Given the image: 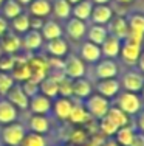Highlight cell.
I'll return each instance as SVG.
<instances>
[{"label": "cell", "mask_w": 144, "mask_h": 146, "mask_svg": "<svg viewBox=\"0 0 144 146\" xmlns=\"http://www.w3.org/2000/svg\"><path fill=\"white\" fill-rule=\"evenodd\" d=\"M84 107L90 117L99 120L107 115L108 109H110V101H108V98H104L99 93H91L90 96L84 100Z\"/></svg>", "instance_id": "1"}, {"label": "cell", "mask_w": 144, "mask_h": 146, "mask_svg": "<svg viewBox=\"0 0 144 146\" xmlns=\"http://www.w3.org/2000/svg\"><path fill=\"white\" fill-rule=\"evenodd\" d=\"M25 134H26V127L22 123L12 121V123L3 124L0 137H2V141L6 146H20Z\"/></svg>", "instance_id": "2"}, {"label": "cell", "mask_w": 144, "mask_h": 146, "mask_svg": "<svg viewBox=\"0 0 144 146\" xmlns=\"http://www.w3.org/2000/svg\"><path fill=\"white\" fill-rule=\"evenodd\" d=\"M116 107H119L126 115L135 117L136 113L143 109V101H141V98H139L136 93L122 92V93H118V98H116Z\"/></svg>", "instance_id": "3"}, {"label": "cell", "mask_w": 144, "mask_h": 146, "mask_svg": "<svg viewBox=\"0 0 144 146\" xmlns=\"http://www.w3.org/2000/svg\"><path fill=\"white\" fill-rule=\"evenodd\" d=\"M62 73L70 79H78V78H85V64L84 61L76 56V54H68L67 59L64 61Z\"/></svg>", "instance_id": "4"}, {"label": "cell", "mask_w": 144, "mask_h": 146, "mask_svg": "<svg viewBox=\"0 0 144 146\" xmlns=\"http://www.w3.org/2000/svg\"><path fill=\"white\" fill-rule=\"evenodd\" d=\"M28 67H30V78L34 79L36 82H40L43 78H47L50 75V65H48L45 58H39V56H33L28 58Z\"/></svg>", "instance_id": "5"}, {"label": "cell", "mask_w": 144, "mask_h": 146, "mask_svg": "<svg viewBox=\"0 0 144 146\" xmlns=\"http://www.w3.org/2000/svg\"><path fill=\"white\" fill-rule=\"evenodd\" d=\"M121 86L126 89V92H132V93L141 92V89L144 86V75L139 70L126 72L121 79Z\"/></svg>", "instance_id": "6"}, {"label": "cell", "mask_w": 144, "mask_h": 146, "mask_svg": "<svg viewBox=\"0 0 144 146\" xmlns=\"http://www.w3.org/2000/svg\"><path fill=\"white\" fill-rule=\"evenodd\" d=\"M139 54H141V44H135V42H130V40H122L119 56L122 58L124 64L130 65V67L136 65Z\"/></svg>", "instance_id": "7"}, {"label": "cell", "mask_w": 144, "mask_h": 146, "mask_svg": "<svg viewBox=\"0 0 144 146\" xmlns=\"http://www.w3.org/2000/svg\"><path fill=\"white\" fill-rule=\"evenodd\" d=\"M30 109H31L33 115H48L53 109V101L51 98L42 95V93H37L33 98H30Z\"/></svg>", "instance_id": "8"}, {"label": "cell", "mask_w": 144, "mask_h": 146, "mask_svg": "<svg viewBox=\"0 0 144 146\" xmlns=\"http://www.w3.org/2000/svg\"><path fill=\"white\" fill-rule=\"evenodd\" d=\"M107 28V33L108 36H113V37H118L119 40H124L126 36L129 33V25H127V19L122 16H116V17H112L110 22H108V27Z\"/></svg>", "instance_id": "9"}, {"label": "cell", "mask_w": 144, "mask_h": 146, "mask_svg": "<svg viewBox=\"0 0 144 146\" xmlns=\"http://www.w3.org/2000/svg\"><path fill=\"white\" fill-rule=\"evenodd\" d=\"M119 72V67L113 59H102V61L96 62L95 73L98 79H108V78H116Z\"/></svg>", "instance_id": "10"}, {"label": "cell", "mask_w": 144, "mask_h": 146, "mask_svg": "<svg viewBox=\"0 0 144 146\" xmlns=\"http://www.w3.org/2000/svg\"><path fill=\"white\" fill-rule=\"evenodd\" d=\"M121 90V82L116 78H108V79H99L96 82V92L102 95L104 98H113L116 96Z\"/></svg>", "instance_id": "11"}, {"label": "cell", "mask_w": 144, "mask_h": 146, "mask_svg": "<svg viewBox=\"0 0 144 146\" xmlns=\"http://www.w3.org/2000/svg\"><path fill=\"white\" fill-rule=\"evenodd\" d=\"M6 100L11 104H14L17 109H20V110H26L30 106V98L25 95L20 84H14L9 89V92L6 93Z\"/></svg>", "instance_id": "12"}, {"label": "cell", "mask_w": 144, "mask_h": 146, "mask_svg": "<svg viewBox=\"0 0 144 146\" xmlns=\"http://www.w3.org/2000/svg\"><path fill=\"white\" fill-rule=\"evenodd\" d=\"M0 47H2L5 54H17L22 50V39L16 33H8L6 31L0 37Z\"/></svg>", "instance_id": "13"}, {"label": "cell", "mask_w": 144, "mask_h": 146, "mask_svg": "<svg viewBox=\"0 0 144 146\" xmlns=\"http://www.w3.org/2000/svg\"><path fill=\"white\" fill-rule=\"evenodd\" d=\"M16 56V62H14V67L11 70V75L14 78V81H19V82H23L26 79H30L31 73H30V67H28V58L25 56Z\"/></svg>", "instance_id": "14"}, {"label": "cell", "mask_w": 144, "mask_h": 146, "mask_svg": "<svg viewBox=\"0 0 144 146\" xmlns=\"http://www.w3.org/2000/svg\"><path fill=\"white\" fill-rule=\"evenodd\" d=\"M67 34L74 40H81L87 33V25L84 20H79L76 17H68L67 19V25H65Z\"/></svg>", "instance_id": "15"}, {"label": "cell", "mask_w": 144, "mask_h": 146, "mask_svg": "<svg viewBox=\"0 0 144 146\" xmlns=\"http://www.w3.org/2000/svg\"><path fill=\"white\" fill-rule=\"evenodd\" d=\"M121 45H122V40H119L118 37L107 36V37H105V40L99 45V47H101V53L104 54L107 59H115V58L119 56Z\"/></svg>", "instance_id": "16"}, {"label": "cell", "mask_w": 144, "mask_h": 146, "mask_svg": "<svg viewBox=\"0 0 144 146\" xmlns=\"http://www.w3.org/2000/svg\"><path fill=\"white\" fill-rule=\"evenodd\" d=\"M102 53H101V47L96 45L93 42H84L81 45V59L90 64H96L98 61H101Z\"/></svg>", "instance_id": "17"}, {"label": "cell", "mask_w": 144, "mask_h": 146, "mask_svg": "<svg viewBox=\"0 0 144 146\" xmlns=\"http://www.w3.org/2000/svg\"><path fill=\"white\" fill-rule=\"evenodd\" d=\"M43 42V37L40 34V31L37 30H28L23 34L22 39V48L26 51H36L40 48V45Z\"/></svg>", "instance_id": "18"}, {"label": "cell", "mask_w": 144, "mask_h": 146, "mask_svg": "<svg viewBox=\"0 0 144 146\" xmlns=\"http://www.w3.org/2000/svg\"><path fill=\"white\" fill-rule=\"evenodd\" d=\"M19 110L14 104H11L8 100H0V124H8L12 121H17Z\"/></svg>", "instance_id": "19"}, {"label": "cell", "mask_w": 144, "mask_h": 146, "mask_svg": "<svg viewBox=\"0 0 144 146\" xmlns=\"http://www.w3.org/2000/svg\"><path fill=\"white\" fill-rule=\"evenodd\" d=\"M39 92L48 98H56L59 96V81L53 75H48L39 82Z\"/></svg>", "instance_id": "20"}, {"label": "cell", "mask_w": 144, "mask_h": 146, "mask_svg": "<svg viewBox=\"0 0 144 146\" xmlns=\"http://www.w3.org/2000/svg\"><path fill=\"white\" fill-rule=\"evenodd\" d=\"M74 103L71 101L70 98H64V96H59V98L54 100V104H53V109H54V113L59 120H68L71 113V109H73Z\"/></svg>", "instance_id": "21"}, {"label": "cell", "mask_w": 144, "mask_h": 146, "mask_svg": "<svg viewBox=\"0 0 144 146\" xmlns=\"http://www.w3.org/2000/svg\"><path fill=\"white\" fill-rule=\"evenodd\" d=\"M90 17H91V20H93V23L105 25V23L110 22V19L113 17V11L108 5H93Z\"/></svg>", "instance_id": "22"}, {"label": "cell", "mask_w": 144, "mask_h": 146, "mask_svg": "<svg viewBox=\"0 0 144 146\" xmlns=\"http://www.w3.org/2000/svg\"><path fill=\"white\" fill-rule=\"evenodd\" d=\"M68 50H70V47H68V42L64 37L48 40L47 44V51L51 56H56V58H64L65 54H68Z\"/></svg>", "instance_id": "23"}, {"label": "cell", "mask_w": 144, "mask_h": 146, "mask_svg": "<svg viewBox=\"0 0 144 146\" xmlns=\"http://www.w3.org/2000/svg\"><path fill=\"white\" fill-rule=\"evenodd\" d=\"M91 90H93V86L88 79L85 78L73 79V96H76L78 100H85L87 96H90Z\"/></svg>", "instance_id": "24"}, {"label": "cell", "mask_w": 144, "mask_h": 146, "mask_svg": "<svg viewBox=\"0 0 144 146\" xmlns=\"http://www.w3.org/2000/svg\"><path fill=\"white\" fill-rule=\"evenodd\" d=\"M91 9H93V2L91 0H81L79 3L71 6V16L85 22L87 19H90Z\"/></svg>", "instance_id": "25"}, {"label": "cell", "mask_w": 144, "mask_h": 146, "mask_svg": "<svg viewBox=\"0 0 144 146\" xmlns=\"http://www.w3.org/2000/svg\"><path fill=\"white\" fill-rule=\"evenodd\" d=\"M85 36H87L88 42H93L96 45H101L105 40V37L108 36V33H107L105 25H98V23H93L90 28H87Z\"/></svg>", "instance_id": "26"}, {"label": "cell", "mask_w": 144, "mask_h": 146, "mask_svg": "<svg viewBox=\"0 0 144 146\" xmlns=\"http://www.w3.org/2000/svg\"><path fill=\"white\" fill-rule=\"evenodd\" d=\"M62 27L59 25L54 20H48V22L43 23V27L40 28V34L45 40H53L57 39V37H62Z\"/></svg>", "instance_id": "27"}, {"label": "cell", "mask_w": 144, "mask_h": 146, "mask_svg": "<svg viewBox=\"0 0 144 146\" xmlns=\"http://www.w3.org/2000/svg\"><path fill=\"white\" fill-rule=\"evenodd\" d=\"M51 5L50 0H33L30 3V13L31 16H36V17H47L51 14Z\"/></svg>", "instance_id": "28"}, {"label": "cell", "mask_w": 144, "mask_h": 146, "mask_svg": "<svg viewBox=\"0 0 144 146\" xmlns=\"http://www.w3.org/2000/svg\"><path fill=\"white\" fill-rule=\"evenodd\" d=\"M28 123L31 127V132H36V134L43 135L50 131V120L47 118V115H33Z\"/></svg>", "instance_id": "29"}, {"label": "cell", "mask_w": 144, "mask_h": 146, "mask_svg": "<svg viewBox=\"0 0 144 146\" xmlns=\"http://www.w3.org/2000/svg\"><path fill=\"white\" fill-rule=\"evenodd\" d=\"M0 8H2V14H3L5 19H11L12 20L14 17L22 14V5H19L16 0H5Z\"/></svg>", "instance_id": "30"}, {"label": "cell", "mask_w": 144, "mask_h": 146, "mask_svg": "<svg viewBox=\"0 0 144 146\" xmlns=\"http://www.w3.org/2000/svg\"><path fill=\"white\" fill-rule=\"evenodd\" d=\"M90 118L91 117L88 115V112L85 110V107L82 106V104H74L73 109H71L70 117H68V120H70L73 124H84V123H87Z\"/></svg>", "instance_id": "31"}, {"label": "cell", "mask_w": 144, "mask_h": 146, "mask_svg": "<svg viewBox=\"0 0 144 146\" xmlns=\"http://www.w3.org/2000/svg\"><path fill=\"white\" fill-rule=\"evenodd\" d=\"M116 143L121 145V146H130L132 143V138L133 135H135V129H133L132 126H122L119 127L118 131H116Z\"/></svg>", "instance_id": "32"}, {"label": "cell", "mask_w": 144, "mask_h": 146, "mask_svg": "<svg viewBox=\"0 0 144 146\" xmlns=\"http://www.w3.org/2000/svg\"><path fill=\"white\" fill-rule=\"evenodd\" d=\"M11 27L16 33H20V34H25L26 31L30 30V16L28 14H19L17 17L11 20Z\"/></svg>", "instance_id": "33"}, {"label": "cell", "mask_w": 144, "mask_h": 146, "mask_svg": "<svg viewBox=\"0 0 144 146\" xmlns=\"http://www.w3.org/2000/svg\"><path fill=\"white\" fill-rule=\"evenodd\" d=\"M20 146H47V138L42 134H36V132H26L23 137Z\"/></svg>", "instance_id": "34"}, {"label": "cell", "mask_w": 144, "mask_h": 146, "mask_svg": "<svg viewBox=\"0 0 144 146\" xmlns=\"http://www.w3.org/2000/svg\"><path fill=\"white\" fill-rule=\"evenodd\" d=\"M51 11H54V14L59 19H68L71 16V5L67 0H56Z\"/></svg>", "instance_id": "35"}, {"label": "cell", "mask_w": 144, "mask_h": 146, "mask_svg": "<svg viewBox=\"0 0 144 146\" xmlns=\"http://www.w3.org/2000/svg\"><path fill=\"white\" fill-rule=\"evenodd\" d=\"M129 31L138 33L144 36V14H132L127 17Z\"/></svg>", "instance_id": "36"}, {"label": "cell", "mask_w": 144, "mask_h": 146, "mask_svg": "<svg viewBox=\"0 0 144 146\" xmlns=\"http://www.w3.org/2000/svg\"><path fill=\"white\" fill-rule=\"evenodd\" d=\"M99 129H101L102 134H105V135H108V137H110V135H115L116 134V131L119 129V126L108 115H105V117L99 118Z\"/></svg>", "instance_id": "37"}, {"label": "cell", "mask_w": 144, "mask_h": 146, "mask_svg": "<svg viewBox=\"0 0 144 146\" xmlns=\"http://www.w3.org/2000/svg\"><path fill=\"white\" fill-rule=\"evenodd\" d=\"M107 115L112 118L113 121H115L116 124H118L119 127H122V126H127L129 124V115H126L124 112H122L119 107H116V106H110V109H108V112H107Z\"/></svg>", "instance_id": "38"}, {"label": "cell", "mask_w": 144, "mask_h": 146, "mask_svg": "<svg viewBox=\"0 0 144 146\" xmlns=\"http://www.w3.org/2000/svg\"><path fill=\"white\" fill-rule=\"evenodd\" d=\"M59 96H64V98L73 96V79L67 78L65 75L59 79Z\"/></svg>", "instance_id": "39"}, {"label": "cell", "mask_w": 144, "mask_h": 146, "mask_svg": "<svg viewBox=\"0 0 144 146\" xmlns=\"http://www.w3.org/2000/svg\"><path fill=\"white\" fill-rule=\"evenodd\" d=\"M14 84H16V81L11 73L0 72V95H6Z\"/></svg>", "instance_id": "40"}, {"label": "cell", "mask_w": 144, "mask_h": 146, "mask_svg": "<svg viewBox=\"0 0 144 146\" xmlns=\"http://www.w3.org/2000/svg\"><path fill=\"white\" fill-rule=\"evenodd\" d=\"M20 86H22L23 92H25V95L28 96V98H33L34 95H37V93H39V82H36L31 78L26 79V81H23Z\"/></svg>", "instance_id": "41"}, {"label": "cell", "mask_w": 144, "mask_h": 146, "mask_svg": "<svg viewBox=\"0 0 144 146\" xmlns=\"http://www.w3.org/2000/svg\"><path fill=\"white\" fill-rule=\"evenodd\" d=\"M14 62H16L14 54H5L3 53V56H0V72L11 73L12 67H14Z\"/></svg>", "instance_id": "42"}, {"label": "cell", "mask_w": 144, "mask_h": 146, "mask_svg": "<svg viewBox=\"0 0 144 146\" xmlns=\"http://www.w3.org/2000/svg\"><path fill=\"white\" fill-rule=\"evenodd\" d=\"M43 17H36V16H33V17H30V30H37V31H40V28L43 27Z\"/></svg>", "instance_id": "43"}, {"label": "cell", "mask_w": 144, "mask_h": 146, "mask_svg": "<svg viewBox=\"0 0 144 146\" xmlns=\"http://www.w3.org/2000/svg\"><path fill=\"white\" fill-rule=\"evenodd\" d=\"M130 146H144V134L143 132H135Z\"/></svg>", "instance_id": "44"}, {"label": "cell", "mask_w": 144, "mask_h": 146, "mask_svg": "<svg viewBox=\"0 0 144 146\" xmlns=\"http://www.w3.org/2000/svg\"><path fill=\"white\" fill-rule=\"evenodd\" d=\"M136 129L144 134V109L136 113Z\"/></svg>", "instance_id": "45"}, {"label": "cell", "mask_w": 144, "mask_h": 146, "mask_svg": "<svg viewBox=\"0 0 144 146\" xmlns=\"http://www.w3.org/2000/svg\"><path fill=\"white\" fill-rule=\"evenodd\" d=\"M71 140L74 141V143H82V141L85 140V134L82 131H74L73 132V137H71Z\"/></svg>", "instance_id": "46"}, {"label": "cell", "mask_w": 144, "mask_h": 146, "mask_svg": "<svg viewBox=\"0 0 144 146\" xmlns=\"http://www.w3.org/2000/svg\"><path fill=\"white\" fill-rule=\"evenodd\" d=\"M6 31H8V22H6V19L3 16H0V37H2Z\"/></svg>", "instance_id": "47"}, {"label": "cell", "mask_w": 144, "mask_h": 146, "mask_svg": "<svg viewBox=\"0 0 144 146\" xmlns=\"http://www.w3.org/2000/svg\"><path fill=\"white\" fill-rule=\"evenodd\" d=\"M136 65H138V70L144 75V51H141V54H139V58H138Z\"/></svg>", "instance_id": "48"}, {"label": "cell", "mask_w": 144, "mask_h": 146, "mask_svg": "<svg viewBox=\"0 0 144 146\" xmlns=\"http://www.w3.org/2000/svg\"><path fill=\"white\" fill-rule=\"evenodd\" d=\"M102 146H118V143H116V140H113V138H107V140L102 143Z\"/></svg>", "instance_id": "49"}, {"label": "cell", "mask_w": 144, "mask_h": 146, "mask_svg": "<svg viewBox=\"0 0 144 146\" xmlns=\"http://www.w3.org/2000/svg\"><path fill=\"white\" fill-rule=\"evenodd\" d=\"M91 2H93L95 5H107V3H110L112 0H91Z\"/></svg>", "instance_id": "50"}, {"label": "cell", "mask_w": 144, "mask_h": 146, "mask_svg": "<svg viewBox=\"0 0 144 146\" xmlns=\"http://www.w3.org/2000/svg\"><path fill=\"white\" fill-rule=\"evenodd\" d=\"M17 3H19V5H30V3L33 2V0H16Z\"/></svg>", "instance_id": "51"}, {"label": "cell", "mask_w": 144, "mask_h": 146, "mask_svg": "<svg viewBox=\"0 0 144 146\" xmlns=\"http://www.w3.org/2000/svg\"><path fill=\"white\" fill-rule=\"evenodd\" d=\"M116 2H119V3H124V5H129V3H132L133 0H116Z\"/></svg>", "instance_id": "52"}, {"label": "cell", "mask_w": 144, "mask_h": 146, "mask_svg": "<svg viewBox=\"0 0 144 146\" xmlns=\"http://www.w3.org/2000/svg\"><path fill=\"white\" fill-rule=\"evenodd\" d=\"M68 3H70V5H76V3H79L81 0H67Z\"/></svg>", "instance_id": "53"}, {"label": "cell", "mask_w": 144, "mask_h": 146, "mask_svg": "<svg viewBox=\"0 0 144 146\" xmlns=\"http://www.w3.org/2000/svg\"><path fill=\"white\" fill-rule=\"evenodd\" d=\"M141 96H143V101H144V86H143V89H141Z\"/></svg>", "instance_id": "54"}, {"label": "cell", "mask_w": 144, "mask_h": 146, "mask_svg": "<svg viewBox=\"0 0 144 146\" xmlns=\"http://www.w3.org/2000/svg\"><path fill=\"white\" fill-rule=\"evenodd\" d=\"M3 2H5V0H0V6H2V3H3Z\"/></svg>", "instance_id": "55"}]
</instances>
